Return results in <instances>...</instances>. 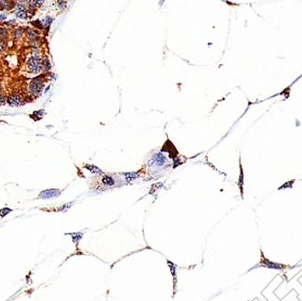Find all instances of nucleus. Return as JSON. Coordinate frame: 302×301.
<instances>
[{
	"mask_svg": "<svg viewBox=\"0 0 302 301\" xmlns=\"http://www.w3.org/2000/svg\"><path fill=\"white\" fill-rule=\"evenodd\" d=\"M41 62L38 55H34L27 62V71L31 73H37L41 70Z\"/></svg>",
	"mask_w": 302,
	"mask_h": 301,
	"instance_id": "obj_1",
	"label": "nucleus"
},
{
	"mask_svg": "<svg viewBox=\"0 0 302 301\" xmlns=\"http://www.w3.org/2000/svg\"><path fill=\"white\" fill-rule=\"evenodd\" d=\"M44 89V83L40 78L34 79L31 81L29 86V92L33 96H38Z\"/></svg>",
	"mask_w": 302,
	"mask_h": 301,
	"instance_id": "obj_2",
	"label": "nucleus"
},
{
	"mask_svg": "<svg viewBox=\"0 0 302 301\" xmlns=\"http://www.w3.org/2000/svg\"><path fill=\"white\" fill-rule=\"evenodd\" d=\"M61 192L57 189H47L44 191H42L39 194V198L40 199H51L54 198V197L59 196Z\"/></svg>",
	"mask_w": 302,
	"mask_h": 301,
	"instance_id": "obj_3",
	"label": "nucleus"
},
{
	"mask_svg": "<svg viewBox=\"0 0 302 301\" xmlns=\"http://www.w3.org/2000/svg\"><path fill=\"white\" fill-rule=\"evenodd\" d=\"M7 103L12 107H18L21 103H22V97L20 95H17V94H15V95H12L10 97L7 98Z\"/></svg>",
	"mask_w": 302,
	"mask_h": 301,
	"instance_id": "obj_4",
	"label": "nucleus"
},
{
	"mask_svg": "<svg viewBox=\"0 0 302 301\" xmlns=\"http://www.w3.org/2000/svg\"><path fill=\"white\" fill-rule=\"evenodd\" d=\"M154 160H155V162H156L157 165L162 166V165H164L165 162H166V157H165V156H163L161 153H157V154L154 155Z\"/></svg>",
	"mask_w": 302,
	"mask_h": 301,
	"instance_id": "obj_5",
	"label": "nucleus"
},
{
	"mask_svg": "<svg viewBox=\"0 0 302 301\" xmlns=\"http://www.w3.org/2000/svg\"><path fill=\"white\" fill-rule=\"evenodd\" d=\"M85 168H87L89 171H91V173H94V174H101L102 173V171L99 167H97L96 166H93V165H86Z\"/></svg>",
	"mask_w": 302,
	"mask_h": 301,
	"instance_id": "obj_6",
	"label": "nucleus"
},
{
	"mask_svg": "<svg viewBox=\"0 0 302 301\" xmlns=\"http://www.w3.org/2000/svg\"><path fill=\"white\" fill-rule=\"evenodd\" d=\"M102 183L106 185H114V180H113V178L111 176H108V175H105V176H103L102 178Z\"/></svg>",
	"mask_w": 302,
	"mask_h": 301,
	"instance_id": "obj_7",
	"label": "nucleus"
},
{
	"mask_svg": "<svg viewBox=\"0 0 302 301\" xmlns=\"http://www.w3.org/2000/svg\"><path fill=\"white\" fill-rule=\"evenodd\" d=\"M71 235H72V239H73V241L75 242V243H78V241L81 240V238L82 237V233L81 232H76V233H71Z\"/></svg>",
	"mask_w": 302,
	"mask_h": 301,
	"instance_id": "obj_8",
	"label": "nucleus"
},
{
	"mask_svg": "<svg viewBox=\"0 0 302 301\" xmlns=\"http://www.w3.org/2000/svg\"><path fill=\"white\" fill-rule=\"evenodd\" d=\"M11 212H12V209L8 208V207H4V208H2L1 210H0V216H1V217L3 218V217H5L6 215H7L9 213H11Z\"/></svg>",
	"mask_w": 302,
	"mask_h": 301,
	"instance_id": "obj_9",
	"label": "nucleus"
},
{
	"mask_svg": "<svg viewBox=\"0 0 302 301\" xmlns=\"http://www.w3.org/2000/svg\"><path fill=\"white\" fill-rule=\"evenodd\" d=\"M126 175V178H127V180L128 181H131V180H133L135 179V178H137L138 176V175L137 173H133V172H131V173H127L125 174Z\"/></svg>",
	"mask_w": 302,
	"mask_h": 301,
	"instance_id": "obj_10",
	"label": "nucleus"
},
{
	"mask_svg": "<svg viewBox=\"0 0 302 301\" xmlns=\"http://www.w3.org/2000/svg\"><path fill=\"white\" fill-rule=\"evenodd\" d=\"M42 66H43V68L45 70V71H48L50 68H51V65H50V62H48V60H44L43 62H42Z\"/></svg>",
	"mask_w": 302,
	"mask_h": 301,
	"instance_id": "obj_11",
	"label": "nucleus"
},
{
	"mask_svg": "<svg viewBox=\"0 0 302 301\" xmlns=\"http://www.w3.org/2000/svg\"><path fill=\"white\" fill-rule=\"evenodd\" d=\"M28 32H29V33H27V35H28V38H29V39H30L31 41H34V40H35V38H36V34H35L34 31L29 30V31H28Z\"/></svg>",
	"mask_w": 302,
	"mask_h": 301,
	"instance_id": "obj_12",
	"label": "nucleus"
},
{
	"mask_svg": "<svg viewBox=\"0 0 302 301\" xmlns=\"http://www.w3.org/2000/svg\"><path fill=\"white\" fill-rule=\"evenodd\" d=\"M16 16L18 18H22V19H25L26 18V12L25 11H19L18 10L16 12Z\"/></svg>",
	"mask_w": 302,
	"mask_h": 301,
	"instance_id": "obj_13",
	"label": "nucleus"
},
{
	"mask_svg": "<svg viewBox=\"0 0 302 301\" xmlns=\"http://www.w3.org/2000/svg\"><path fill=\"white\" fill-rule=\"evenodd\" d=\"M240 168H241V175H240V185H241V191L242 194V181H243V171H242V164H240Z\"/></svg>",
	"mask_w": 302,
	"mask_h": 301,
	"instance_id": "obj_14",
	"label": "nucleus"
},
{
	"mask_svg": "<svg viewBox=\"0 0 302 301\" xmlns=\"http://www.w3.org/2000/svg\"><path fill=\"white\" fill-rule=\"evenodd\" d=\"M22 33H23V29H18V30H16L15 33V37L16 39L20 38L21 35H22Z\"/></svg>",
	"mask_w": 302,
	"mask_h": 301,
	"instance_id": "obj_15",
	"label": "nucleus"
},
{
	"mask_svg": "<svg viewBox=\"0 0 302 301\" xmlns=\"http://www.w3.org/2000/svg\"><path fill=\"white\" fill-rule=\"evenodd\" d=\"M5 102H6V98L2 95V94H0V105L4 104Z\"/></svg>",
	"mask_w": 302,
	"mask_h": 301,
	"instance_id": "obj_16",
	"label": "nucleus"
},
{
	"mask_svg": "<svg viewBox=\"0 0 302 301\" xmlns=\"http://www.w3.org/2000/svg\"><path fill=\"white\" fill-rule=\"evenodd\" d=\"M6 15H0V20H1V19H6Z\"/></svg>",
	"mask_w": 302,
	"mask_h": 301,
	"instance_id": "obj_17",
	"label": "nucleus"
},
{
	"mask_svg": "<svg viewBox=\"0 0 302 301\" xmlns=\"http://www.w3.org/2000/svg\"><path fill=\"white\" fill-rule=\"evenodd\" d=\"M0 90H1V85H0Z\"/></svg>",
	"mask_w": 302,
	"mask_h": 301,
	"instance_id": "obj_18",
	"label": "nucleus"
}]
</instances>
